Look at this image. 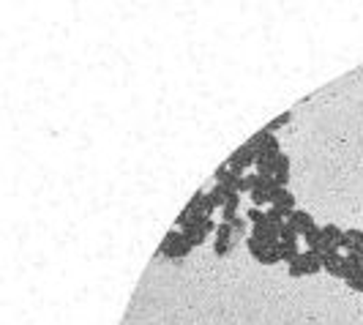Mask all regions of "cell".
Masks as SVG:
<instances>
[{
    "instance_id": "ffe728a7",
    "label": "cell",
    "mask_w": 363,
    "mask_h": 325,
    "mask_svg": "<svg viewBox=\"0 0 363 325\" xmlns=\"http://www.w3.org/2000/svg\"><path fill=\"white\" fill-rule=\"evenodd\" d=\"M347 287L353 290V293H363V276H353V279H347Z\"/></svg>"
},
{
    "instance_id": "5b68a950",
    "label": "cell",
    "mask_w": 363,
    "mask_h": 325,
    "mask_svg": "<svg viewBox=\"0 0 363 325\" xmlns=\"http://www.w3.org/2000/svg\"><path fill=\"white\" fill-rule=\"evenodd\" d=\"M232 241H235V232H232V224L221 222L219 230H216V243H213V252L216 257H227L232 249Z\"/></svg>"
},
{
    "instance_id": "8992f818",
    "label": "cell",
    "mask_w": 363,
    "mask_h": 325,
    "mask_svg": "<svg viewBox=\"0 0 363 325\" xmlns=\"http://www.w3.org/2000/svg\"><path fill=\"white\" fill-rule=\"evenodd\" d=\"M287 222H290L292 227H295V232H298V235H301V238H303V235H309V232H314V230H317V224H314V219L309 216L306 211H298V208L290 213V219H287Z\"/></svg>"
},
{
    "instance_id": "2e32d148",
    "label": "cell",
    "mask_w": 363,
    "mask_h": 325,
    "mask_svg": "<svg viewBox=\"0 0 363 325\" xmlns=\"http://www.w3.org/2000/svg\"><path fill=\"white\" fill-rule=\"evenodd\" d=\"M298 232H295V227H292L290 222H284L282 227H279V241H290V243H298Z\"/></svg>"
},
{
    "instance_id": "277c9868",
    "label": "cell",
    "mask_w": 363,
    "mask_h": 325,
    "mask_svg": "<svg viewBox=\"0 0 363 325\" xmlns=\"http://www.w3.org/2000/svg\"><path fill=\"white\" fill-rule=\"evenodd\" d=\"M249 252H251V257H254L257 263H262V265H276L279 263L276 246H268V243L254 241V238H249Z\"/></svg>"
},
{
    "instance_id": "4fadbf2b",
    "label": "cell",
    "mask_w": 363,
    "mask_h": 325,
    "mask_svg": "<svg viewBox=\"0 0 363 325\" xmlns=\"http://www.w3.org/2000/svg\"><path fill=\"white\" fill-rule=\"evenodd\" d=\"M323 238L331 246H336V249H342V241H344V232L336 227V224H328V227H323Z\"/></svg>"
},
{
    "instance_id": "30bf717a",
    "label": "cell",
    "mask_w": 363,
    "mask_h": 325,
    "mask_svg": "<svg viewBox=\"0 0 363 325\" xmlns=\"http://www.w3.org/2000/svg\"><path fill=\"white\" fill-rule=\"evenodd\" d=\"M323 268H325L331 276H339V279H342L344 257H342V254H339V252H331V254H325V257H323Z\"/></svg>"
},
{
    "instance_id": "52a82bcc",
    "label": "cell",
    "mask_w": 363,
    "mask_h": 325,
    "mask_svg": "<svg viewBox=\"0 0 363 325\" xmlns=\"http://www.w3.org/2000/svg\"><path fill=\"white\" fill-rule=\"evenodd\" d=\"M216 181H219V186H224L227 191H238V194H241V181H243V175H235V172H232L227 164L216 170Z\"/></svg>"
},
{
    "instance_id": "9c48e42d",
    "label": "cell",
    "mask_w": 363,
    "mask_h": 325,
    "mask_svg": "<svg viewBox=\"0 0 363 325\" xmlns=\"http://www.w3.org/2000/svg\"><path fill=\"white\" fill-rule=\"evenodd\" d=\"M276 159L279 153H257V175L262 178H273L276 175Z\"/></svg>"
},
{
    "instance_id": "ba28073f",
    "label": "cell",
    "mask_w": 363,
    "mask_h": 325,
    "mask_svg": "<svg viewBox=\"0 0 363 325\" xmlns=\"http://www.w3.org/2000/svg\"><path fill=\"white\" fill-rule=\"evenodd\" d=\"M271 205L282 208V211H295V194L287 186H279V189L271 191Z\"/></svg>"
},
{
    "instance_id": "7c38bea8",
    "label": "cell",
    "mask_w": 363,
    "mask_h": 325,
    "mask_svg": "<svg viewBox=\"0 0 363 325\" xmlns=\"http://www.w3.org/2000/svg\"><path fill=\"white\" fill-rule=\"evenodd\" d=\"M276 183L279 186H287L290 183V156L287 153H279V159H276Z\"/></svg>"
},
{
    "instance_id": "d6986e66",
    "label": "cell",
    "mask_w": 363,
    "mask_h": 325,
    "mask_svg": "<svg viewBox=\"0 0 363 325\" xmlns=\"http://www.w3.org/2000/svg\"><path fill=\"white\" fill-rule=\"evenodd\" d=\"M246 227H249V219H246V216H238L235 222H232V232H235V238H241L243 232H246Z\"/></svg>"
},
{
    "instance_id": "7a4b0ae2",
    "label": "cell",
    "mask_w": 363,
    "mask_h": 325,
    "mask_svg": "<svg viewBox=\"0 0 363 325\" xmlns=\"http://www.w3.org/2000/svg\"><path fill=\"white\" fill-rule=\"evenodd\" d=\"M323 268V257H320L317 252H312V249H306V252H301V257L292 260L290 263V276H306V274H320Z\"/></svg>"
},
{
    "instance_id": "8fae6325",
    "label": "cell",
    "mask_w": 363,
    "mask_h": 325,
    "mask_svg": "<svg viewBox=\"0 0 363 325\" xmlns=\"http://www.w3.org/2000/svg\"><path fill=\"white\" fill-rule=\"evenodd\" d=\"M276 252H279V260H284L287 265H290L292 260L301 257V249H298V243H290V241H279L276 243Z\"/></svg>"
},
{
    "instance_id": "5bb4252c",
    "label": "cell",
    "mask_w": 363,
    "mask_h": 325,
    "mask_svg": "<svg viewBox=\"0 0 363 325\" xmlns=\"http://www.w3.org/2000/svg\"><path fill=\"white\" fill-rule=\"evenodd\" d=\"M290 213L292 211H282V208L273 205V208H268V211H265V216H268V224H273V227H282L284 219H290Z\"/></svg>"
},
{
    "instance_id": "9a60e30c",
    "label": "cell",
    "mask_w": 363,
    "mask_h": 325,
    "mask_svg": "<svg viewBox=\"0 0 363 325\" xmlns=\"http://www.w3.org/2000/svg\"><path fill=\"white\" fill-rule=\"evenodd\" d=\"M249 194H251V202H254V208L271 205V191H265V189H251Z\"/></svg>"
},
{
    "instance_id": "3957f363",
    "label": "cell",
    "mask_w": 363,
    "mask_h": 325,
    "mask_svg": "<svg viewBox=\"0 0 363 325\" xmlns=\"http://www.w3.org/2000/svg\"><path fill=\"white\" fill-rule=\"evenodd\" d=\"M251 164H257V150L251 148L249 142H246L243 148H238L235 153L227 159V167H230L235 175H243V170H246V167H251Z\"/></svg>"
},
{
    "instance_id": "e0dca14e",
    "label": "cell",
    "mask_w": 363,
    "mask_h": 325,
    "mask_svg": "<svg viewBox=\"0 0 363 325\" xmlns=\"http://www.w3.org/2000/svg\"><path fill=\"white\" fill-rule=\"evenodd\" d=\"M290 118H292V112H290V109H287V112H282L276 120H271V123L265 126V131H268V134H273V131H276V129H282V126H287V123H290Z\"/></svg>"
},
{
    "instance_id": "ac0fdd59",
    "label": "cell",
    "mask_w": 363,
    "mask_h": 325,
    "mask_svg": "<svg viewBox=\"0 0 363 325\" xmlns=\"http://www.w3.org/2000/svg\"><path fill=\"white\" fill-rule=\"evenodd\" d=\"M246 219H249L251 224H268V216H265L262 208H249V211H246Z\"/></svg>"
},
{
    "instance_id": "6da1fadb",
    "label": "cell",
    "mask_w": 363,
    "mask_h": 325,
    "mask_svg": "<svg viewBox=\"0 0 363 325\" xmlns=\"http://www.w3.org/2000/svg\"><path fill=\"white\" fill-rule=\"evenodd\" d=\"M191 249H194V246H191V243L183 238V232L172 227L167 235H164V241H161V246H159V254H161V257H169V260H183Z\"/></svg>"
}]
</instances>
